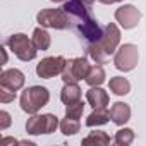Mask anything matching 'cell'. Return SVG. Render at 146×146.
I'll use <instances>...</instances> for the list:
<instances>
[{
	"instance_id": "14",
	"label": "cell",
	"mask_w": 146,
	"mask_h": 146,
	"mask_svg": "<svg viewBox=\"0 0 146 146\" xmlns=\"http://www.w3.org/2000/svg\"><path fill=\"white\" fill-rule=\"evenodd\" d=\"M86 102L93 108H103L108 105V93L100 86H91L86 93Z\"/></svg>"
},
{
	"instance_id": "27",
	"label": "cell",
	"mask_w": 146,
	"mask_h": 146,
	"mask_svg": "<svg viewBox=\"0 0 146 146\" xmlns=\"http://www.w3.org/2000/svg\"><path fill=\"white\" fill-rule=\"evenodd\" d=\"M100 4H103V5H112V4H115L117 0H98Z\"/></svg>"
},
{
	"instance_id": "25",
	"label": "cell",
	"mask_w": 146,
	"mask_h": 146,
	"mask_svg": "<svg viewBox=\"0 0 146 146\" xmlns=\"http://www.w3.org/2000/svg\"><path fill=\"white\" fill-rule=\"evenodd\" d=\"M9 125H11V113L2 110L0 112V131H5Z\"/></svg>"
},
{
	"instance_id": "3",
	"label": "cell",
	"mask_w": 146,
	"mask_h": 146,
	"mask_svg": "<svg viewBox=\"0 0 146 146\" xmlns=\"http://www.w3.org/2000/svg\"><path fill=\"white\" fill-rule=\"evenodd\" d=\"M7 46L11 48V52L23 62H29L33 58H36V53H38V48L35 46L33 40L28 38L24 33H16V35H11L9 40H7Z\"/></svg>"
},
{
	"instance_id": "21",
	"label": "cell",
	"mask_w": 146,
	"mask_h": 146,
	"mask_svg": "<svg viewBox=\"0 0 146 146\" xmlns=\"http://www.w3.org/2000/svg\"><path fill=\"white\" fill-rule=\"evenodd\" d=\"M79 129H81V122L78 119L65 117L60 120V132L64 136H74L76 132H79Z\"/></svg>"
},
{
	"instance_id": "30",
	"label": "cell",
	"mask_w": 146,
	"mask_h": 146,
	"mask_svg": "<svg viewBox=\"0 0 146 146\" xmlns=\"http://www.w3.org/2000/svg\"><path fill=\"white\" fill-rule=\"evenodd\" d=\"M50 2H55V4H58V2H65V0H50Z\"/></svg>"
},
{
	"instance_id": "6",
	"label": "cell",
	"mask_w": 146,
	"mask_h": 146,
	"mask_svg": "<svg viewBox=\"0 0 146 146\" xmlns=\"http://www.w3.org/2000/svg\"><path fill=\"white\" fill-rule=\"evenodd\" d=\"M36 21L41 28H50V29H67L70 26V17L67 12L60 9H41L36 16Z\"/></svg>"
},
{
	"instance_id": "24",
	"label": "cell",
	"mask_w": 146,
	"mask_h": 146,
	"mask_svg": "<svg viewBox=\"0 0 146 146\" xmlns=\"http://www.w3.org/2000/svg\"><path fill=\"white\" fill-rule=\"evenodd\" d=\"M14 98H16V91L0 86V102L2 103H11V102H14Z\"/></svg>"
},
{
	"instance_id": "17",
	"label": "cell",
	"mask_w": 146,
	"mask_h": 146,
	"mask_svg": "<svg viewBox=\"0 0 146 146\" xmlns=\"http://www.w3.org/2000/svg\"><path fill=\"white\" fill-rule=\"evenodd\" d=\"M108 88L113 95L117 96H125L129 91H131V83L127 78H122V76H115V78H110L108 81Z\"/></svg>"
},
{
	"instance_id": "11",
	"label": "cell",
	"mask_w": 146,
	"mask_h": 146,
	"mask_svg": "<svg viewBox=\"0 0 146 146\" xmlns=\"http://www.w3.org/2000/svg\"><path fill=\"white\" fill-rule=\"evenodd\" d=\"M26 83L24 74L19 69H5L2 74H0V86L12 90V91H19Z\"/></svg>"
},
{
	"instance_id": "31",
	"label": "cell",
	"mask_w": 146,
	"mask_h": 146,
	"mask_svg": "<svg viewBox=\"0 0 146 146\" xmlns=\"http://www.w3.org/2000/svg\"><path fill=\"white\" fill-rule=\"evenodd\" d=\"M117 2H124V0H117Z\"/></svg>"
},
{
	"instance_id": "20",
	"label": "cell",
	"mask_w": 146,
	"mask_h": 146,
	"mask_svg": "<svg viewBox=\"0 0 146 146\" xmlns=\"http://www.w3.org/2000/svg\"><path fill=\"white\" fill-rule=\"evenodd\" d=\"M83 144H98V146H107L110 144V136L105 131H93L90 136L83 139Z\"/></svg>"
},
{
	"instance_id": "15",
	"label": "cell",
	"mask_w": 146,
	"mask_h": 146,
	"mask_svg": "<svg viewBox=\"0 0 146 146\" xmlns=\"http://www.w3.org/2000/svg\"><path fill=\"white\" fill-rule=\"evenodd\" d=\"M81 95H83V91H81L78 83H65L62 91H60V100L64 105H70V103L79 102Z\"/></svg>"
},
{
	"instance_id": "22",
	"label": "cell",
	"mask_w": 146,
	"mask_h": 146,
	"mask_svg": "<svg viewBox=\"0 0 146 146\" xmlns=\"http://www.w3.org/2000/svg\"><path fill=\"white\" fill-rule=\"evenodd\" d=\"M134 137H136V134H134L132 129H129V127H122V129H119V131L115 132L113 143L119 144V146H129V144L134 141Z\"/></svg>"
},
{
	"instance_id": "23",
	"label": "cell",
	"mask_w": 146,
	"mask_h": 146,
	"mask_svg": "<svg viewBox=\"0 0 146 146\" xmlns=\"http://www.w3.org/2000/svg\"><path fill=\"white\" fill-rule=\"evenodd\" d=\"M83 112H84V103L79 100L76 103H70V105H65V117H70V119H81L83 117Z\"/></svg>"
},
{
	"instance_id": "5",
	"label": "cell",
	"mask_w": 146,
	"mask_h": 146,
	"mask_svg": "<svg viewBox=\"0 0 146 146\" xmlns=\"http://www.w3.org/2000/svg\"><path fill=\"white\" fill-rule=\"evenodd\" d=\"M137 60H139V50L134 43H124L113 53V65L117 70L122 72H131L132 69H136Z\"/></svg>"
},
{
	"instance_id": "12",
	"label": "cell",
	"mask_w": 146,
	"mask_h": 146,
	"mask_svg": "<svg viewBox=\"0 0 146 146\" xmlns=\"http://www.w3.org/2000/svg\"><path fill=\"white\" fill-rule=\"evenodd\" d=\"M62 9L67 12V16L70 17V23H78L81 21L83 17L90 16V11H88V5L83 4L81 0H65Z\"/></svg>"
},
{
	"instance_id": "26",
	"label": "cell",
	"mask_w": 146,
	"mask_h": 146,
	"mask_svg": "<svg viewBox=\"0 0 146 146\" xmlns=\"http://www.w3.org/2000/svg\"><path fill=\"white\" fill-rule=\"evenodd\" d=\"M17 144V143H21V141H17V139H12V137H4L2 139V144Z\"/></svg>"
},
{
	"instance_id": "8",
	"label": "cell",
	"mask_w": 146,
	"mask_h": 146,
	"mask_svg": "<svg viewBox=\"0 0 146 146\" xmlns=\"http://www.w3.org/2000/svg\"><path fill=\"white\" fill-rule=\"evenodd\" d=\"M65 58L62 55H55V57H45L40 60V64L36 65V76L41 79H52L58 74H62V70L65 67Z\"/></svg>"
},
{
	"instance_id": "18",
	"label": "cell",
	"mask_w": 146,
	"mask_h": 146,
	"mask_svg": "<svg viewBox=\"0 0 146 146\" xmlns=\"http://www.w3.org/2000/svg\"><path fill=\"white\" fill-rule=\"evenodd\" d=\"M105 78H107V74H105L103 65L96 64V65H91V69H90V72H88V76H86L84 81L91 88V86H102L105 83Z\"/></svg>"
},
{
	"instance_id": "1",
	"label": "cell",
	"mask_w": 146,
	"mask_h": 146,
	"mask_svg": "<svg viewBox=\"0 0 146 146\" xmlns=\"http://www.w3.org/2000/svg\"><path fill=\"white\" fill-rule=\"evenodd\" d=\"M120 46V29L115 23H110L103 28V35L96 43L88 45V55L96 62V64H105L110 55L117 52Z\"/></svg>"
},
{
	"instance_id": "2",
	"label": "cell",
	"mask_w": 146,
	"mask_h": 146,
	"mask_svg": "<svg viewBox=\"0 0 146 146\" xmlns=\"http://www.w3.org/2000/svg\"><path fill=\"white\" fill-rule=\"evenodd\" d=\"M48 102H50V91L45 86H29L21 93L19 98L23 112L29 115L38 113L45 105H48Z\"/></svg>"
},
{
	"instance_id": "16",
	"label": "cell",
	"mask_w": 146,
	"mask_h": 146,
	"mask_svg": "<svg viewBox=\"0 0 146 146\" xmlns=\"http://www.w3.org/2000/svg\"><path fill=\"white\" fill-rule=\"evenodd\" d=\"M108 120H110V110L107 107L93 108V112L86 119V125L88 127H98V125H105Z\"/></svg>"
},
{
	"instance_id": "7",
	"label": "cell",
	"mask_w": 146,
	"mask_h": 146,
	"mask_svg": "<svg viewBox=\"0 0 146 146\" xmlns=\"http://www.w3.org/2000/svg\"><path fill=\"white\" fill-rule=\"evenodd\" d=\"M91 65L88 62L86 57H76V58H69L65 62V67L62 70V81L64 83H79L83 79H86L88 72H90Z\"/></svg>"
},
{
	"instance_id": "19",
	"label": "cell",
	"mask_w": 146,
	"mask_h": 146,
	"mask_svg": "<svg viewBox=\"0 0 146 146\" xmlns=\"http://www.w3.org/2000/svg\"><path fill=\"white\" fill-rule=\"evenodd\" d=\"M31 40H33L35 46H36L38 50H41V52L48 50V48H50V45H52V38H50V35H48L46 28H41V26H40V28H36V29L33 31Z\"/></svg>"
},
{
	"instance_id": "10",
	"label": "cell",
	"mask_w": 146,
	"mask_h": 146,
	"mask_svg": "<svg viewBox=\"0 0 146 146\" xmlns=\"http://www.w3.org/2000/svg\"><path fill=\"white\" fill-rule=\"evenodd\" d=\"M115 21L120 24V28H124V29H132V28H136V26L139 24V21H141V12H139L134 5L124 4V5H120V7L115 11Z\"/></svg>"
},
{
	"instance_id": "29",
	"label": "cell",
	"mask_w": 146,
	"mask_h": 146,
	"mask_svg": "<svg viewBox=\"0 0 146 146\" xmlns=\"http://www.w3.org/2000/svg\"><path fill=\"white\" fill-rule=\"evenodd\" d=\"M2 55H4V64H7V53H5V48L2 46Z\"/></svg>"
},
{
	"instance_id": "9",
	"label": "cell",
	"mask_w": 146,
	"mask_h": 146,
	"mask_svg": "<svg viewBox=\"0 0 146 146\" xmlns=\"http://www.w3.org/2000/svg\"><path fill=\"white\" fill-rule=\"evenodd\" d=\"M76 31H78V35L81 38H84L88 41V45L90 43H96L102 38V35H103V28L91 16H86L81 21H78L76 23Z\"/></svg>"
},
{
	"instance_id": "13",
	"label": "cell",
	"mask_w": 146,
	"mask_h": 146,
	"mask_svg": "<svg viewBox=\"0 0 146 146\" xmlns=\"http://www.w3.org/2000/svg\"><path fill=\"white\" fill-rule=\"evenodd\" d=\"M110 119L115 125H124L129 122L131 119V107L124 102H115L112 103V108H110Z\"/></svg>"
},
{
	"instance_id": "28",
	"label": "cell",
	"mask_w": 146,
	"mask_h": 146,
	"mask_svg": "<svg viewBox=\"0 0 146 146\" xmlns=\"http://www.w3.org/2000/svg\"><path fill=\"white\" fill-rule=\"evenodd\" d=\"M81 2H83V4H86V5L90 7V5H93V4H95V0H81Z\"/></svg>"
},
{
	"instance_id": "4",
	"label": "cell",
	"mask_w": 146,
	"mask_h": 146,
	"mask_svg": "<svg viewBox=\"0 0 146 146\" xmlns=\"http://www.w3.org/2000/svg\"><path fill=\"white\" fill-rule=\"evenodd\" d=\"M60 127L58 117L53 113H35L28 119L26 122V132L31 136H40V134H52Z\"/></svg>"
}]
</instances>
